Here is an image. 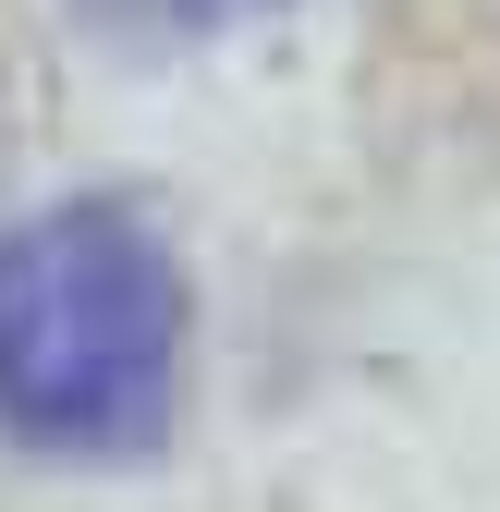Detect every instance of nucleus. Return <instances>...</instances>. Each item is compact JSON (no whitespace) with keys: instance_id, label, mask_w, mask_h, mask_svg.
I'll return each instance as SVG.
<instances>
[{"instance_id":"2","label":"nucleus","mask_w":500,"mask_h":512,"mask_svg":"<svg viewBox=\"0 0 500 512\" xmlns=\"http://www.w3.org/2000/svg\"><path fill=\"white\" fill-rule=\"evenodd\" d=\"M86 13H98L110 37H208V25L269 13V0H86Z\"/></svg>"},{"instance_id":"1","label":"nucleus","mask_w":500,"mask_h":512,"mask_svg":"<svg viewBox=\"0 0 500 512\" xmlns=\"http://www.w3.org/2000/svg\"><path fill=\"white\" fill-rule=\"evenodd\" d=\"M183 269L135 208H37L0 232V427L37 452H135L171 415Z\"/></svg>"}]
</instances>
